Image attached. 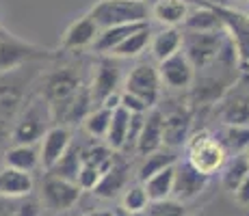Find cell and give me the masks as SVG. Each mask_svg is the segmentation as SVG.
Segmentation results:
<instances>
[{
	"label": "cell",
	"mask_w": 249,
	"mask_h": 216,
	"mask_svg": "<svg viewBox=\"0 0 249 216\" xmlns=\"http://www.w3.org/2000/svg\"><path fill=\"white\" fill-rule=\"evenodd\" d=\"M111 216H130L128 212H124L122 208H117V210H111Z\"/></svg>",
	"instance_id": "obj_43"
},
{
	"label": "cell",
	"mask_w": 249,
	"mask_h": 216,
	"mask_svg": "<svg viewBox=\"0 0 249 216\" xmlns=\"http://www.w3.org/2000/svg\"><path fill=\"white\" fill-rule=\"evenodd\" d=\"M182 26L189 33L226 31L221 16H219V9H213V7H189V13H186V20Z\"/></svg>",
	"instance_id": "obj_18"
},
{
	"label": "cell",
	"mask_w": 249,
	"mask_h": 216,
	"mask_svg": "<svg viewBox=\"0 0 249 216\" xmlns=\"http://www.w3.org/2000/svg\"><path fill=\"white\" fill-rule=\"evenodd\" d=\"M226 156H243L249 151V126H221L213 134Z\"/></svg>",
	"instance_id": "obj_19"
},
{
	"label": "cell",
	"mask_w": 249,
	"mask_h": 216,
	"mask_svg": "<svg viewBox=\"0 0 249 216\" xmlns=\"http://www.w3.org/2000/svg\"><path fill=\"white\" fill-rule=\"evenodd\" d=\"M228 39L226 31L217 33H189L182 31V48L180 52L189 59L193 69H206L217 61L223 43Z\"/></svg>",
	"instance_id": "obj_3"
},
{
	"label": "cell",
	"mask_w": 249,
	"mask_h": 216,
	"mask_svg": "<svg viewBox=\"0 0 249 216\" xmlns=\"http://www.w3.org/2000/svg\"><path fill=\"white\" fill-rule=\"evenodd\" d=\"M0 35H4V31H2V26H0Z\"/></svg>",
	"instance_id": "obj_46"
},
{
	"label": "cell",
	"mask_w": 249,
	"mask_h": 216,
	"mask_svg": "<svg viewBox=\"0 0 249 216\" xmlns=\"http://www.w3.org/2000/svg\"><path fill=\"white\" fill-rule=\"evenodd\" d=\"M162 147H165L162 145V110L152 108V110H147L145 119H143V128L137 138L135 153L145 158L150 153L162 150Z\"/></svg>",
	"instance_id": "obj_15"
},
{
	"label": "cell",
	"mask_w": 249,
	"mask_h": 216,
	"mask_svg": "<svg viewBox=\"0 0 249 216\" xmlns=\"http://www.w3.org/2000/svg\"><path fill=\"white\" fill-rule=\"evenodd\" d=\"M33 188H35L33 175L16 171L11 166L0 169V197L18 201V199H24V197H31Z\"/></svg>",
	"instance_id": "obj_16"
},
{
	"label": "cell",
	"mask_w": 249,
	"mask_h": 216,
	"mask_svg": "<svg viewBox=\"0 0 249 216\" xmlns=\"http://www.w3.org/2000/svg\"><path fill=\"white\" fill-rule=\"evenodd\" d=\"M128 126H130V113L124 108H115L111 115V123L107 130V147H111L113 151H122L126 145L128 136Z\"/></svg>",
	"instance_id": "obj_29"
},
{
	"label": "cell",
	"mask_w": 249,
	"mask_h": 216,
	"mask_svg": "<svg viewBox=\"0 0 249 216\" xmlns=\"http://www.w3.org/2000/svg\"><path fill=\"white\" fill-rule=\"evenodd\" d=\"M80 216H111V210H91V212L80 214Z\"/></svg>",
	"instance_id": "obj_42"
},
{
	"label": "cell",
	"mask_w": 249,
	"mask_h": 216,
	"mask_svg": "<svg viewBox=\"0 0 249 216\" xmlns=\"http://www.w3.org/2000/svg\"><path fill=\"white\" fill-rule=\"evenodd\" d=\"M150 39H152V28H150V24H147V26L139 28L137 33H132L128 39H124L108 56H111V59H135V56H139L150 46Z\"/></svg>",
	"instance_id": "obj_28"
},
{
	"label": "cell",
	"mask_w": 249,
	"mask_h": 216,
	"mask_svg": "<svg viewBox=\"0 0 249 216\" xmlns=\"http://www.w3.org/2000/svg\"><path fill=\"white\" fill-rule=\"evenodd\" d=\"M174 173H176V165L167 166V169L159 171L156 175H152L150 180L143 182V188L150 201H165L171 199L174 193Z\"/></svg>",
	"instance_id": "obj_26"
},
{
	"label": "cell",
	"mask_w": 249,
	"mask_h": 216,
	"mask_svg": "<svg viewBox=\"0 0 249 216\" xmlns=\"http://www.w3.org/2000/svg\"><path fill=\"white\" fill-rule=\"evenodd\" d=\"M143 26H147V24H128V26L104 28V31H100V35L95 37V41H93L91 48H93V52H98V54L108 56L124 39H128L132 33H137L139 28H143Z\"/></svg>",
	"instance_id": "obj_24"
},
{
	"label": "cell",
	"mask_w": 249,
	"mask_h": 216,
	"mask_svg": "<svg viewBox=\"0 0 249 216\" xmlns=\"http://www.w3.org/2000/svg\"><path fill=\"white\" fill-rule=\"evenodd\" d=\"M39 214H41V203L35 199V197L18 199L16 210H13V216H39Z\"/></svg>",
	"instance_id": "obj_37"
},
{
	"label": "cell",
	"mask_w": 249,
	"mask_h": 216,
	"mask_svg": "<svg viewBox=\"0 0 249 216\" xmlns=\"http://www.w3.org/2000/svg\"><path fill=\"white\" fill-rule=\"evenodd\" d=\"M150 48H152V56H154L159 63H162L165 59H169L176 52H180L182 31L180 28H162L159 33H152Z\"/></svg>",
	"instance_id": "obj_23"
},
{
	"label": "cell",
	"mask_w": 249,
	"mask_h": 216,
	"mask_svg": "<svg viewBox=\"0 0 249 216\" xmlns=\"http://www.w3.org/2000/svg\"><path fill=\"white\" fill-rule=\"evenodd\" d=\"M219 173H221V186L228 193H234L241 186V182L249 175L247 153H243V156H230Z\"/></svg>",
	"instance_id": "obj_27"
},
{
	"label": "cell",
	"mask_w": 249,
	"mask_h": 216,
	"mask_svg": "<svg viewBox=\"0 0 249 216\" xmlns=\"http://www.w3.org/2000/svg\"><path fill=\"white\" fill-rule=\"evenodd\" d=\"M111 115L113 110L104 108V106H95L89 110V115L83 119V128L89 136L93 138H104L107 136V130H108V123H111Z\"/></svg>",
	"instance_id": "obj_31"
},
{
	"label": "cell",
	"mask_w": 249,
	"mask_h": 216,
	"mask_svg": "<svg viewBox=\"0 0 249 216\" xmlns=\"http://www.w3.org/2000/svg\"><path fill=\"white\" fill-rule=\"evenodd\" d=\"M50 52L44 48H37L33 43H24L11 35H0V74L22 67L24 63H31L37 59H48Z\"/></svg>",
	"instance_id": "obj_7"
},
{
	"label": "cell",
	"mask_w": 249,
	"mask_h": 216,
	"mask_svg": "<svg viewBox=\"0 0 249 216\" xmlns=\"http://www.w3.org/2000/svg\"><path fill=\"white\" fill-rule=\"evenodd\" d=\"M208 180L210 177L197 173L186 160H178L176 162V173H174V193H171V199L186 205L189 201H193L195 197L204 193V188L208 186Z\"/></svg>",
	"instance_id": "obj_10"
},
{
	"label": "cell",
	"mask_w": 249,
	"mask_h": 216,
	"mask_svg": "<svg viewBox=\"0 0 249 216\" xmlns=\"http://www.w3.org/2000/svg\"><path fill=\"white\" fill-rule=\"evenodd\" d=\"M186 13H189L186 0H156L150 7V16L165 28H178L180 24H184Z\"/></svg>",
	"instance_id": "obj_20"
},
{
	"label": "cell",
	"mask_w": 249,
	"mask_h": 216,
	"mask_svg": "<svg viewBox=\"0 0 249 216\" xmlns=\"http://www.w3.org/2000/svg\"><path fill=\"white\" fill-rule=\"evenodd\" d=\"M178 160L180 158L176 156V151L169 150V147H162V150L150 153V156H145V158H141V165H139V169H137V182L139 184H143V182L150 180L152 175H156L159 171L167 169V166L176 165Z\"/></svg>",
	"instance_id": "obj_25"
},
{
	"label": "cell",
	"mask_w": 249,
	"mask_h": 216,
	"mask_svg": "<svg viewBox=\"0 0 249 216\" xmlns=\"http://www.w3.org/2000/svg\"><path fill=\"white\" fill-rule=\"evenodd\" d=\"M85 84L80 76L74 69L65 67V69L52 71L44 78V86H41V98L46 100L48 108H56L61 104L70 102L78 91H83Z\"/></svg>",
	"instance_id": "obj_6"
},
{
	"label": "cell",
	"mask_w": 249,
	"mask_h": 216,
	"mask_svg": "<svg viewBox=\"0 0 249 216\" xmlns=\"http://www.w3.org/2000/svg\"><path fill=\"white\" fill-rule=\"evenodd\" d=\"M4 166L33 175V171L41 166L39 151L35 150V145H11L4 151Z\"/></svg>",
	"instance_id": "obj_22"
},
{
	"label": "cell",
	"mask_w": 249,
	"mask_h": 216,
	"mask_svg": "<svg viewBox=\"0 0 249 216\" xmlns=\"http://www.w3.org/2000/svg\"><path fill=\"white\" fill-rule=\"evenodd\" d=\"M119 78H122V71H119V63L111 56H104L98 63L93 71V80L89 84V95L93 104H102L108 95L117 93Z\"/></svg>",
	"instance_id": "obj_12"
},
{
	"label": "cell",
	"mask_w": 249,
	"mask_h": 216,
	"mask_svg": "<svg viewBox=\"0 0 249 216\" xmlns=\"http://www.w3.org/2000/svg\"><path fill=\"white\" fill-rule=\"evenodd\" d=\"M130 216H145V214H143V212H139V214H130Z\"/></svg>",
	"instance_id": "obj_45"
},
{
	"label": "cell",
	"mask_w": 249,
	"mask_h": 216,
	"mask_svg": "<svg viewBox=\"0 0 249 216\" xmlns=\"http://www.w3.org/2000/svg\"><path fill=\"white\" fill-rule=\"evenodd\" d=\"M93 24L104 31L111 26H128V24H147L150 7L145 0H100L87 13Z\"/></svg>",
	"instance_id": "obj_1"
},
{
	"label": "cell",
	"mask_w": 249,
	"mask_h": 216,
	"mask_svg": "<svg viewBox=\"0 0 249 216\" xmlns=\"http://www.w3.org/2000/svg\"><path fill=\"white\" fill-rule=\"evenodd\" d=\"M128 182V166L122 162H113V166L108 171L102 173V177L98 180L95 188L91 190L100 199H113L119 195V190H126Z\"/></svg>",
	"instance_id": "obj_21"
},
{
	"label": "cell",
	"mask_w": 249,
	"mask_h": 216,
	"mask_svg": "<svg viewBox=\"0 0 249 216\" xmlns=\"http://www.w3.org/2000/svg\"><path fill=\"white\" fill-rule=\"evenodd\" d=\"M98 35H100V28L95 26L89 16L78 17V20L71 22V26L65 31L63 39H61V48H63V50H83V48L93 46Z\"/></svg>",
	"instance_id": "obj_17"
},
{
	"label": "cell",
	"mask_w": 249,
	"mask_h": 216,
	"mask_svg": "<svg viewBox=\"0 0 249 216\" xmlns=\"http://www.w3.org/2000/svg\"><path fill=\"white\" fill-rule=\"evenodd\" d=\"M232 195H234V201H236L241 208H249V175L241 182V186H238Z\"/></svg>",
	"instance_id": "obj_38"
},
{
	"label": "cell",
	"mask_w": 249,
	"mask_h": 216,
	"mask_svg": "<svg viewBox=\"0 0 249 216\" xmlns=\"http://www.w3.org/2000/svg\"><path fill=\"white\" fill-rule=\"evenodd\" d=\"M147 203H150V199H147L145 195V188H143V184H132V186H126V190H124V197H122V210L128 214H139L143 212V210L147 208Z\"/></svg>",
	"instance_id": "obj_33"
},
{
	"label": "cell",
	"mask_w": 249,
	"mask_h": 216,
	"mask_svg": "<svg viewBox=\"0 0 249 216\" xmlns=\"http://www.w3.org/2000/svg\"><path fill=\"white\" fill-rule=\"evenodd\" d=\"M71 145V132L65 126H50L48 132L41 136L39 147V162L46 171H50Z\"/></svg>",
	"instance_id": "obj_13"
},
{
	"label": "cell",
	"mask_w": 249,
	"mask_h": 216,
	"mask_svg": "<svg viewBox=\"0 0 249 216\" xmlns=\"http://www.w3.org/2000/svg\"><path fill=\"white\" fill-rule=\"evenodd\" d=\"M119 108L128 110L130 115H145L147 110H152L145 102H143V100H139V98H135V95L126 93V91H122V95H119Z\"/></svg>",
	"instance_id": "obj_36"
},
{
	"label": "cell",
	"mask_w": 249,
	"mask_h": 216,
	"mask_svg": "<svg viewBox=\"0 0 249 216\" xmlns=\"http://www.w3.org/2000/svg\"><path fill=\"white\" fill-rule=\"evenodd\" d=\"M186 158L197 173H202L206 177H213L214 173L221 171V166L226 165L228 156L226 151L221 150V145L217 143V138L213 136V132L208 130H199V132H193L186 141Z\"/></svg>",
	"instance_id": "obj_2"
},
{
	"label": "cell",
	"mask_w": 249,
	"mask_h": 216,
	"mask_svg": "<svg viewBox=\"0 0 249 216\" xmlns=\"http://www.w3.org/2000/svg\"><path fill=\"white\" fill-rule=\"evenodd\" d=\"M50 108H48L46 100L37 98L33 102L24 104V113L18 119V123L11 130V141L13 145H35L37 141H41V136L50 128Z\"/></svg>",
	"instance_id": "obj_4"
},
{
	"label": "cell",
	"mask_w": 249,
	"mask_h": 216,
	"mask_svg": "<svg viewBox=\"0 0 249 216\" xmlns=\"http://www.w3.org/2000/svg\"><path fill=\"white\" fill-rule=\"evenodd\" d=\"M80 160H83V165H89V166H93V169H98L100 173H104L113 166L115 153L111 147H107V145H93V147H89V150L80 151Z\"/></svg>",
	"instance_id": "obj_32"
},
{
	"label": "cell",
	"mask_w": 249,
	"mask_h": 216,
	"mask_svg": "<svg viewBox=\"0 0 249 216\" xmlns=\"http://www.w3.org/2000/svg\"><path fill=\"white\" fill-rule=\"evenodd\" d=\"M80 151H83V150H80L78 145H74V143H71L70 150L65 151V156L61 158V160L56 162L50 171H48V175H56V177H61V180L76 182L78 171H80V165H83V160H80Z\"/></svg>",
	"instance_id": "obj_30"
},
{
	"label": "cell",
	"mask_w": 249,
	"mask_h": 216,
	"mask_svg": "<svg viewBox=\"0 0 249 216\" xmlns=\"http://www.w3.org/2000/svg\"><path fill=\"white\" fill-rule=\"evenodd\" d=\"M145 216H186L189 210H186L184 203L176 199H165V201H150L147 208L143 210Z\"/></svg>",
	"instance_id": "obj_34"
},
{
	"label": "cell",
	"mask_w": 249,
	"mask_h": 216,
	"mask_svg": "<svg viewBox=\"0 0 249 216\" xmlns=\"http://www.w3.org/2000/svg\"><path fill=\"white\" fill-rule=\"evenodd\" d=\"M28 80L22 78V67L0 74V119L9 121L24 108V86Z\"/></svg>",
	"instance_id": "obj_9"
},
{
	"label": "cell",
	"mask_w": 249,
	"mask_h": 216,
	"mask_svg": "<svg viewBox=\"0 0 249 216\" xmlns=\"http://www.w3.org/2000/svg\"><path fill=\"white\" fill-rule=\"evenodd\" d=\"M199 7H213V9H232L230 0H199Z\"/></svg>",
	"instance_id": "obj_40"
},
{
	"label": "cell",
	"mask_w": 249,
	"mask_h": 216,
	"mask_svg": "<svg viewBox=\"0 0 249 216\" xmlns=\"http://www.w3.org/2000/svg\"><path fill=\"white\" fill-rule=\"evenodd\" d=\"M80 193L83 190L78 188L76 182L61 180L56 175H48L41 184V201L52 212H65V210L74 208L80 199Z\"/></svg>",
	"instance_id": "obj_8"
},
{
	"label": "cell",
	"mask_w": 249,
	"mask_h": 216,
	"mask_svg": "<svg viewBox=\"0 0 249 216\" xmlns=\"http://www.w3.org/2000/svg\"><path fill=\"white\" fill-rule=\"evenodd\" d=\"M191 123H193V115L186 106L162 113V145L169 150H178V147L186 145L191 136Z\"/></svg>",
	"instance_id": "obj_11"
},
{
	"label": "cell",
	"mask_w": 249,
	"mask_h": 216,
	"mask_svg": "<svg viewBox=\"0 0 249 216\" xmlns=\"http://www.w3.org/2000/svg\"><path fill=\"white\" fill-rule=\"evenodd\" d=\"M9 138H11V130H9V123L4 121V119H0V145H4Z\"/></svg>",
	"instance_id": "obj_41"
},
{
	"label": "cell",
	"mask_w": 249,
	"mask_h": 216,
	"mask_svg": "<svg viewBox=\"0 0 249 216\" xmlns=\"http://www.w3.org/2000/svg\"><path fill=\"white\" fill-rule=\"evenodd\" d=\"M100 177H102V173H100L98 169H93V166H89V165H80L78 177H76V184H78L80 190H93Z\"/></svg>",
	"instance_id": "obj_35"
},
{
	"label": "cell",
	"mask_w": 249,
	"mask_h": 216,
	"mask_svg": "<svg viewBox=\"0 0 249 216\" xmlns=\"http://www.w3.org/2000/svg\"><path fill=\"white\" fill-rule=\"evenodd\" d=\"M16 199H4L0 197V216H13V210H16Z\"/></svg>",
	"instance_id": "obj_39"
},
{
	"label": "cell",
	"mask_w": 249,
	"mask_h": 216,
	"mask_svg": "<svg viewBox=\"0 0 249 216\" xmlns=\"http://www.w3.org/2000/svg\"><path fill=\"white\" fill-rule=\"evenodd\" d=\"M159 76L160 83L167 84L169 89H189L193 84L195 69L182 52H176L174 56L159 63Z\"/></svg>",
	"instance_id": "obj_14"
},
{
	"label": "cell",
	"mask_w": 249,
	"mask_h": 216,
	"mask_svg": "<svg viewBox=\"0 0 249 216\" xmlns=\"http://www.w3.org/2000/svg\"><path fill=\"white\" fill-rule=\"evenodd\" d=\"M247 160H249V151H247Z\"/></svg>",
	"instance_id": "obj_47"
},
{
	"label": "cell",
	"mask_w": 249,
	"mask_h": 216,
	"mask_svg": "<svg viewBox=\"0 0 249 216\" xmlns=\"http://www.w3.org/2000/svg\"><path fill=\"white\" fill-rule=\"evenodd\" d=\"M230 2H249V0H230Z\"/></svg>",
	"instance_id": "obj_44"
},
{
	"label": "cell",
	"mask_w": 249,
	"mask_h": 216,
	"mask_svg": "<svg viewBox=\"0 0 249 216\" xmlns=\"http://www.w3.org/2000/svg\"><path fill=\"white\" fill-rule=\"evenodd\" d=\"M160 76H159V67H154L152 63H139L137 67H132L130 74L126 76L124 83V91L135 98L143 100L150 108H156L160 98Z\"/></svg>",
	"instance_id": "obj_5"
}]
</instances>
